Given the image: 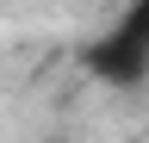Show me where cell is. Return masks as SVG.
Segmentation results:
<instances>
[{"mask_svg":"<svg viewBox=\"0 0 149 143\" xmlns=\"http://www.w3.org/2000/svg\"><path fill=\"white\" fill-rule=\"evenodd\" d=\"M87 68H93L100 81H112V87H130V81L149 75V0H137V6H130L112 31L93 38Z\"/></svg>","mask_w":149,"mask_h":143,"instance_id":"obj_1","label":"cell"}]
</instances>
